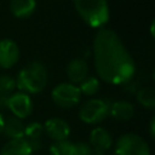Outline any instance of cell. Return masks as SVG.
Returning a JSON list of instances; mask_svg holds the SVG:
<instances>
[{
  "mask_svg": "<svg viewBox=\"0 0 155 155\" xmlns=\"http://www.w3.org/2000/svg\"><path fill=\"white\" fill-rule=\"evenodd\" d=\"M42 126H44V132L52 140L68 139L70 134V126L65 120L61 117H51L46 120Z\"/></svg>",
  "mask_w": 155,
  "mask_h": 155,
  "instance_id": "obj_9",
  "label": "cell"
},
{
  "mask_svg": "<svg viewBox=\"0 0 155 155\" xmlns=\"http://www.w3.org/2000/svg\"><path fill=\"white\" fill-rule=\"evenodd\" d=\"M36 8V0H11L10 11L16 18H28Z\"/></svg>",
  "mask_w": 155,
  "mask_h": 155,
  "instance_id": "obj_15",
  "label": "cell"
},
{
  "mask_svg": "<svg viewBox=\"0 0 155 155\" xmlns=\"http://www.w3.org/2000/svg\"><path fill=\"white\" fill-rule=\"evenodd\" d=\"M134 114V107L125 99L115 101L109 104V115L117 121H128Z\"/></svg>",
  "mask_w": 155,
  "mask_h": 155,
  "instance_id": "obj_12",
  "label": "cell"
},
{
  "mask_svg": "<svg viewBox=\"0 0 155 155\" xmlns=\"http://www.w3.org/2000/svg\"><path fill=\"white\" fill-rule=\"evenodd\" d=\"M92 51L94 67L102 80L124 85L134 76V61L114 30L101 28L93 39Z\"/></svg>",
  "mask_w": 155,
  "mask_h": 155,
  "instance_id": "obj_1",
  "label": "cell"
},
{
  "mask_svg": "<svg viewBox=\"0 0 155 155\" xmlns=\"http://www.w3.org/2000/svg\"><path fill=\"white\" fill-rule=\"evenodd\" d=\"M115 155H150L148 143L138 134L126 133L119 137L115 144Z\"/></svg>",
  "mask_w": 155,
  "mask_h": 155,
  "instance_id": "obj_4",
  "label": "cell"
},
{
  "mask_svg": "<svg viewBox=\"0 0 155 155\" xmlns=\"http://www.w3.org/2000/svg\"><path fill=\"white\" fill-rule=\"evenodd\" d=\"M80 92L86 96H92L99 90V80L96 76H86L78 86Z\"/></svg>",
  "mask_w": 155,
  "mask_h": 155,
  "instance_id": "obj_19",
  "label": "cell"
},
{
  "mask_svg": "<svg viewBox=\"0 0 155 155\" xmlns=\"http://www.w3.org/2000/svg\"><path fill=\"white\" fill-rule=\"evenodd\" d=\"M16 81V87L24 93H40L47 84V71L46 68L39 62H31L24 65Z\"/></svg>",
  "mask_w": 155,
  "mask_h": 155,
  "instance_id": "obj_3",
  "label": "cell"
},
{
  "mask_svg": "<svg viewBox=\"0 0 155 155\" xmlns=\"http://www.w3.org/2000/svg\"><path fill=\"white\" fill-rule=\"evenodd\" d=\"M16 88V81L8 75H0V96L8 97Z\"/></svg>",
  "mask_w": 155,
  "mask_h": 155,
  "instance_id": "obj_20",
  "label": "cell"
},
{
  "mask_svg": "<svg viewBox=\"0 0 155 155\" xmlns=\"http://www.w3.org/2000/svg\"><path fill=\"white\" fill-rule=\"evenodd\" d=\"M88 74V65L82 58H74L67 67V76L71 84H80Z\"/></svg>",
  "mask_w": 155,
  "mask_h": 155,
  "instance_id": "obj_11",
  "label": "cell"
},
{
  "mask_svg": "<svg viewBox=\"0 0 155 155\" xmlns=\"http://www.w3.org/2000/svg\"><path fill=\"white\" fill-rule=\"evenodd\" d=\"M44 126L39 122H30L24 127V136L23 138L29 143L33 151L38 150L41 147V139L44 136Z\"/></svg>",
  "mask_w": 155,
  "mask_h": 155,
  "instance_id": "obj_14",
  "label": "cell"
},
{
  "mask_svg": "<svg viewBox=\"0 0 155 155\" xmlns=\"http://www.w3.org/2000/svg\"><path fill=\"white\" fill-rule=\"evenodd\" d=\"M52 101L61 108H73L80 102L81 92L78 85L71 82H63L57 85L51 92Z\"/></svg>",
  "mask_w": 155,
  "mask_h": 155,
  "instance_id": "obj_6",
  "label": "cell"
},
{
  "mask_svg": "<svg viewBox=\"0 0 155 155\" xmlns=\"http://www.w3.org/2000/svg\"><path fill=\"white\" fill-rule=\"evenodd\" d=\"M12 115L18 119H25L31 114L33 110V102L28 93L24 92H12L7 97V107Z\"/></svg>",
  "mask_w": 155,
  "mask_h": 155,
  "instance_id": "obj_7",
  "label": "cell"
},
{
  "mask_svg": "<svg viewBox=\"0 0 155 155\" xmlns=\"http://www.w3.org/2000/svg\"><path fill=\"white\" fill-rule=\"evenodd\" d=\"M0 155H33V149L24 138L10 139L2 147Z\"/></svg>",
  "mask_w": 155,
  "mask_h": 155,
  "instance_id": "obj_13",
  "label": "cell"
},
{
  "mask_svg": "<svg viewBox=\"0 0 155 155\" xmlns=\"http://www.w3.org/2000/svg\"><path fill=\"white\" fill-rule=\"evenodd\" d=\"M19 59V47L11 39L0 40V68H12Z\"/></svg>",
  "mask_w": 155,
  "mask_h": 155,
  "instance_id": "obj_8",
  "label": "cell"
},
{
  "mask_svg": "<svg viewBox=\"0 0 155 155\" xmlns=\"http://www.w3.org/2000/svg\"><path fill=\"white\" fill-rule=\"evenodd\" d=\"M24 127L25 125L23 124V121L12 115L6 120H4L2 132L10 139H19V138H23L24 136Z\"/></svg>",
  "mask_w": 155,
  "mask_h": 155,
  "instance_id": "obj_16",
  "label": "cell"
},
{
  "mask_svg": "<svg viewBox=\"0 0 155 155\" xmlns=\"http://www.w3.org/2000/svg\"><path fill=\"white\" fill-rule=\"evenodd\" d=\"M4 116L0 114V133H2V128H4Z\"/></svg>",
  "mask_w": 155,
  "mask_h": 155,
  "instance_id": "obj_23",
  "label": "cell"
},
{
  "mask_svg": "<svg viewBox=\"0 0 155 155\" xmlns=\"http://www.w3.org/2000/svg\"><path fill=\"white\" fill-rule=\"evenodd\" d=\"M97 153L104 155L113 147V137L108 132V130L103 127H96L90 133V143H88Z\"/></svg>",
  "mask_w": 155,
  "mask_h": 155,
  "instance_id": "obj_10",
  "label": "cell"
},
{
  "mask_svg": "<svg viewBox=\"0 0 155 155\" xmlns=\"http://www.w3.org/2000/svg\"><path fill=\"white\" fill-rule=\"evenodd\" d=\"M74 155H102L97 153L88 143H74Z\"/></svg>",
  "mask_w": 155,
  "mask_h": 155,
  "instance_id": "obj_21",
  "label": "cell"
},
{
  "mask_svg": "<svg viewBox=\"0 0 155 155\" xmlns=\"http://www.w3.org/2000/svg\"><path fill=\"white\" fill-rule=\"evenodd\" d=\"M149 132H150V136L154 138V136H155V120H154V117L150 120V126H149Z\"/></svg>",
  "mask_w": 155,
  "mask_h": 155,
  "instance_id": "obj_22",
  "label": "cell"
},
{
  "mask_svg": "<svg viewBox=\"0 0 155 155\" xmlns=\"http://www.w3.org/2000/svg\"><path fill=\"white\" fill-rule=\"evenodd\" d=\"M109 115V103L101 98H93L84 103L79 110V117L82 122L96 125L102 122Z\"/></svg>",
  "mask_w": 155,
  "mask_h": 155,
  "instance_id": "obj_5",
  "label": "cell"
},
{
  "mask_svg": "<svg viewBox=\"0 0 155 155\" xmlns=\"http://www.w3.org/2000/svg\"><path fill=\"white\" fill-rule=\"evenodd\" d=\"M136 98L138 103L148 109H154L155 108V92L153 88L149 87H143L137 91Z\"/></svg>",
  "mask_w": 155,
  "mask_h": 155,
  "instance_id": "obj_18",
  "label": "cell"
},
{
  "mask_svg": "<svg viewBox=\"0 0 155 155\" xmlns=\"http://www.w3.org/2000/svg\"><path fill=\"white\" fill-rule=\"evenodd\" d=\"M51 155H74V143L68 139L53 140L50 145Z\"/></svg>",
  "mask_w": 155,
  "mask_h": 155,
  "instance_id": "obj_17",
  "label": "cell"
},
{
  "mask_svg": "<svg viewBox=\"0 0 155 155\" xmlns=\"http://www.w3.org/2000/svg\"><path fill=\"white\" fill-rule=\"evenodd\" d=\"M81 19L91 28H103L110 17L108 0H73Z\"/></svg>",
  "mask_w": 155,
  "mask_h": 155,
  "instance_id": "obj_2",
  "label": "cell"
}]
</instances>
